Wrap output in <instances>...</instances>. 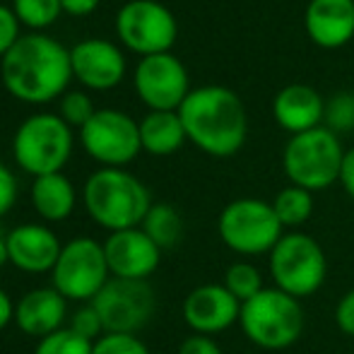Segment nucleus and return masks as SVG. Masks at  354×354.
Wrapping results in <instances>:
<instances>
[{
	"label": "nucleus",
	"mask_w": 354,
	"mask_h": 354,
	"mask_svg": "<svg viewBox=\"0 0 354 354\" xmlns=\"http://www.w3.org/2000/svg\"><path fill=\"white\" fill-rule=\"evenodd\" d=\"M92 354H149V350L138 335L106 333V335H102L94 342Z\"/></svg>",
	"instance_id": "31"
},
{
	"label": "nucleus",
	"mask_w": 354,
	"mask_h": 354,
	"mask_svg": "<svg viewBox=\"0 0 354 354\" xmlns=\"http://www.w3.org/2000/svg\"><path fill=\"white\" fill-rule=\"evenodd\" d=\"M272 210H275L277 219L284 229H292L299 232V227L311 219L313 210H316V201H313V193L306 188H299L289 183L287 188H282L275 198H272Z\"/></svg>",
	"instance_id": "24"
},
{
	"label": "nucleus",
	"mask_w": 354,
	"mask_h": 354,
	"mask_svg": "<svg viewBox=\"0 0 354 354\" xmlns=\"http://www.w3.org/2000/svg\"><path fill=\"white\" fill-rule=\"evenodd\" d=\"M224 287L234 294L241 304H246L248 299H253L256 294H261L266 289L263 282V272L256 263L251 261H236L227 268L224 272Z\"/></svg>",
	"instance_id": "25"
},
{
	"label": "nucleus",
	"mask_w": 354,
	"mask_h": 354,
	"mask_svg": "<svg viewBox=\"0 0 354 354\" xmlns=\"http://www.w3.org/2000/svg\"><path fill=\"white\" fill-rule=\"evenodd\" d=\"M186 140V128H183L178 111H149L140 121L142 152L152 157L176 154Z\"/></svg>",
	"instance_id": "22"
},
{
	"label": "nucleus",
	"mask_w": 354,
	"mask_h": 354,
	"mask_svg": "<svg viewBox=\"0 0 354 354\" xmlns=\"http://www.w3.org/2000/svg\"><path fill=\"white\" fill-rule=\"evenodd\" d=\"M80 145L102 167L123 169L142 152L140 121L121 109H97L80 128Z\"/></svg>",
	"instance_id": "11"
},
{
	"label": "nucleus",
	"mask_w": 354,
	"mask_h": 354,
	"mask_svg": "<svg viewBox=\"0 0 354 354\" xmlns=\"http://www.w3.org/2000/svg\"><path fill=\"white\" fill-rule=\"evenodd\" d=\"M3 87L24 104H48L71 87V48L41 32L22 34L0 61Z\"/></svg>",
	"instance_id": "1"
},
{
	"label": "nucleus",
	"mask_w": 354,
	"mask_h": 354,
	"mask_svg": "<svg viewBox=\"0 0 354 354\" xmlns=\"http://www.w3.org/2000/svg\"><path fill=\"white\" fill-rule=\"evenodd\" d=\"M61 251V239L46 224L27 222L8 232V263L27 275L51 272Z\"/></svg>",
	"instance_id": "17"
},
{
	"label": "nucleus",
	"mask_w": 354,
	"mask_h": 354,
	"mask_svg": "<svg viewBox=\"0 0 354 354\" xmlns=\"http://www.w3.org/2000/svg\"><path fill=\"white\" fill-rule=\"evenodd\" d=\"M306 318L301 301L277 287H266L261 294L241 304L239 328L251 345L280 352L301 337Z\"/></svg>",
	"instance_id": "4"
},
{
	"label": "nucleus",
	"mask_w": 354,
	"mask_h": 354,
	"mask_svg": "<svg viewBox=\"0 0 354 354\" xmlns=\"http://www.w3.org/2000/svg\"><path fill=\"white\" fill-rule=\"evenodd\" d=\"M304 29L318 48L335 51L347 46L354 39V0H308Z\"/></svg>",
	"instance_id": "18"
},
{
	"label": "nucleus",
	"mask_w": 354,
	"mask_h": 354,
	"mask_svg": "<svg viewBox=\"0 0 354 354\" xmlns=\"http://www.w3.org/2000/svg\"><path fill=\"white\" fill-rule=\"evenodd\" d=\"M22 24H19L17 15H15L12 5L0 3V61L8 56V51L22 39Z\"/></svg>",
	"instance_id": "32"
},
{
	"label": "nucleus",
	"mask_w": 354,
	"mask_h": 354,
	"mask_svg": "<svg viewBox=\"0 0 354 354\" xmlns=\"http://www.w3.org/2000/svg\"><path fill=\"white\" fill-rule=\"evenodd\" d=\"M99 3L102 0H61L63 12L73 15V17H87L99 8Z\"/></svg>",
	"instance_id": "37"
},
{
	"label": "nucleus",
	"mask_w": 354,
	"mask_h": 354,
	"mask_svg": "<svg viewBox=\"0 0 354 354\" xmlns=\"http://www.w3.org/2000/svg\"><path fill=\"white\" fill-rule=\"evenodd\" d=\"M73 77L82 87L106 92L123 82L128 63L123 51L109 39H82L71 48Z\"/></svg>",
	"instance_id": "15"
},
{
	"label": "nucleus",
	"mask_w": 354,
	"mask_h": 354,
	"mask_svg": "<svg viewBox=\"0 0 354 354\" xmlns=\"http://www.w3.org/2000/svg\"><path fill=\"white\" fill-rule=\"evenodd\" d=\"M323 111H326V99L311 84H287L272 99V118L282 131L289 133V138L321 128Z\"/></svg>",
	"instance_id": "20"
},
{
	"label": "nucleus",
	"mask_w": 354,
	"mask_h": 354,
	"mask_svg": "<svg viewBox=\"0 0 354 354\" xmlns=\"http://www.w3.org/2000/svg\"><path fill=\"white\" fill-rule=\"evenodd\" d=\"M140 229L157 243L159 248H174L183 236V217L169 203H154L145 214Z\"/></svg>",
	"instance_id": "23"
},
{
	"label": "nucleus",
	"mask_w": 354,
	"mask_h": 354,
	"mask_svg": "<svg viewBox=\"0 0 354 354\" xmlns=\"http://www.w3.org/2000/svg\"><path fill=\"white\" fill-rule=\"evenodd\" d=\"M323 126L335 136L354 131V94L352 92H337L326 102L323 111Z\"/></svg>",
	"instance_id": "27"
},
{
	"label": "nucleus",
	"mask_w": 354,
	"mask_h": 354,
	"mask_svg": "<svg viewBox=\"0 0 354 354\" xmlns=\"http://www.w3.org/2000/svg\"><path fill=\"white\" fill-rule=\"evenodd\" d=\"M92 306L99 311L106 333L138 335L154 316L157 297L147 280H118L111 277L94 297Z\"/></svg>",
	"instance_id": "12"
},
{
	"label": "nucleus",
	"mask_w": 354,
	"mask_h": 354,
	"mask_svg": "<svg viewBox=\"0 0 354 354\" xmlns=\"http://www.w3.org/2000/svg\"><path fill=\"white\" fill-rule=\"evenodd\" d=\"M12 157L34 178L63 171L73 157V128L58 113H32L15 131Z\"/></svg>",
	"instance_id": "6"
},
{
	"label": "nucleus",
	"mask_w": 354,
	"mask_h": 354,
	"mask_svg": "<svg viewBox=\"0 0 354 354\" xmlns=\"http://www.w3.org/2000/svg\"><path fill=\"white\" fill-rule=\"evenodd\" d=\"M113 24L123 46L140 58L171 53L178 39L176 17L159 0H128L116 12Z\"/></svg>",
	"instance_id": "10"
},
{
	"label": "nucleus",
	"mask_w": 354,
	"mask_h": 354,
	"mask_svg": "<svg viewBox=\"0 0 354 354\" xmlns=\"http://www.w3.org/2000/svg\"><path fill=\"white\" fill-rule=\"evenodd\" d=\"M342 159L345 149L340 138L321 126L289 138L282 152V169L292 186L318 193L340 181Z\"/></svg>",
	"instance_id": "5"
},
{
	"label": "nucleus",
	"mask_w": 354,
	"mask_h": 354,
	"mask_svg": "<svg viewBox=\"0 0 354 354\" xmlns=\"http://www.w3.org/2000/svg\"><path fill=\"white\" fill-rule=\"evenodd\" d=\"M12 10L19 24L29 27L32 32L51 27L63 12L61 0H12Z\"/></svg>",
	"instance_id": "26"
},
{
	"label": "nucleus",
	"mask_w": 354,
	"mask_h": 354,
	"mask_svg": "<svg viewBox=\"0 0 354 354\" xmlns=\"http://www.w3.org/2000/svg\"><path fill=\"white\" fill-rule=\"evenodd\" d=\"M68 328H71L73 333H77L80 337L89 340V342H97L102 335H106V330H104V323H102V316H99V311L92 306V301L80 304V306L75 308Z\"/></svg>",
	"instance_id": "30"
},
{
	"label": "nucleus",
	"mask_w": 354,
	"mask_h": 354,
	"mask_svg": "<svg viewBox=\"0 0 354 354\" xmlns=\"http://www.w3.org/2000/svg\"><path fill=\"white\" fill-rule=\"evenodd\" d=\"M77 205V191L63 171L37 176L32 183V207L44 222H66Z\"/></svg>",
	"instance_id": "21"
},
{
	"label": "nucleus",
	"mask_w": 354,
	"mask_h": 354,
	"mask_svg": "<svg viewBox=\"0 0 354 354\" xmlns=\"http://www.w3.org/2000/svg\"><path fill=\"white\" fill-rule=\"evenodd\" d=\"M133 87L149 111H178L191 94V77L174 53H157L138 61Z\"/></svg>",
	"instance_id": "13"
},
{
	"label": "nucleus",
	"mask_w": 354,
	"mask_h": 354,
	"mask_svg": "<svg viewBox=\"0 0 354 354\" xmlns=\"http://www.w3.org/2000/svg\"><path fill=\"white\" fill-rule=\"evenodd\" d=\"M82 205L99 227L113 234L140 227L154 203L149 188L136 174L102 167L84 181Z\"/></svg>",
	"instance_id": "3"
},
{
	"label": "nucleus",
	"mask_w": 354,
	"mask_h": 354,
	"mask_svg": "<svg viewBox=\"0 0 354 354\" xmlns=\"http://www.w3.org/2000/svg\"><path fill=\"white\" fill-rule=\"evenodd\" d=\"M12 321H15V301L10 299V294L0 287V330H5Z\"/></svg>",
	"instance_id": "38"
},
{
	"label": "nucleus",
	"mask_w": 354,
	"mask_h": 354,
	"mask_svg": "<svg viewBox=\"0 0 354 354\" xmlns=\"http://www.w3.org/2000/svg\"><path fill=\"white\" fill-rule=\"evenodd\" d=\"M17 193H19L17 178H15V174L10 171L3 162H0V217H5V214L15 207Z\"/></svg>",
	"instance_id": "33"
},
{
	"label": "nucleus",
	"mask_w": 354,
	"mask_h": 354,
	"mask_svg": "<svg viewBox=\"0 0 354 354\" xmlns=\"http://www.w3.org/2000/svg\"><path fill=\"white\" fill-rule=\"evenodd\" d=\"M335 326L342 335L354 337V289L345 292L335 306Z\"/></svg>",
	"instance_id": "34"
},
{
	"label": "nucleus",
	"mask_w": 354,
	"mask_h": 354,
	"mask_svg": "<svg viewBox=\"0 0 354 354\" xmlns=\"http://www.w3.org/2000/svg\"><path fill=\"white\" fill-rule=\"evenodd\" d=\"M94 111L97 109H94V102L87 92H82V89H68L61 97V111H58V116L71 128H77L80 131L94 116Z\"/></svg>",
	"instance_id": "29"
},
{
	"label": "nucleus",
	"mask_w": 354,
	"mask_h": 354,
	"mask_svg": "<svg viewBox=\"0 0 354 354\" xmlns=\"http://www.w3.org/2000/svg\"><path fill=\"white\" fill-rule=\"evenodd\" d=\"M111 280L104 243L89 236H75L63 243L58 263L51 270V287L58 289L68 301L89 304L94 301L104 284Z\"/></svg>",
	"instance_id": "9"
},
{
	"label": "nucleus",
	"mask_w": 354,
	"mask_h": 354,
	"mask_svg": "<svg viewBox=\"0 0 354 354\" xmlns=\"http://www.w3.org/2000/svg\"><path fill=\"white\" fill-rule=\"evenodd\" d=\"M241 301L224 284H201L183 299V321L196 335H222L239 323Z\"/></svg>",
	"instance_id": "14"
},
{
	"label": "nucleus",
	"mask_w": 354,
	"mask_h": 354,
	"mask_svg": "<svg viewBox=\"0 0 354 354\" xmlns=\"http://www.w3.org/2000/svg\"><path fill=\"white\" fill-rule=\"evenodd\" d=\"M8 263V232L0 229V266Z\"/></svg>",
	"instance_id": "39"
},
{
	"label": "nucleus",
	"mask_w": 354,
	"mask_h": 354,
	"mask_svg": "<svg viewBox=\"0 0 354 354\" xmlns=\"http://www.w3.org/2000/svg\"><path fill=\"white\" fill-rule=\"evenodd\" d=\"M176 354H222V347L214 342V337L207 335H188L186 340L181 342Z\"/></svg>",
	"instance_id": "35"
},
{
	"label": "nucleus",
	"mask_w": 354,
	"mask_h": 354,
	"mask_svg": "<svg viewBox=\"0 0 354 354\" xmlns=\"http://www.w3.org/2000/svg\"><path fill=\"white\" fill-rule=\"evenodd\" d=\"M68 318V299L53 287H37L29 289L15 304V326L27 337H44L53 335L56 330L66 328Z\"/></svg>",
	"instance_id": "19"
},
{
	"label": "nucleus",
	"mask_w": 354,
	"mask_h": 354,
	"mask_svg": "<svg viewBox=\"0 0 354 354\" xmlns=\"http://www.w3.org/2000/svg\"><path fill=\"white\" fill-rule=\"evenodd\" d=\"M217 234L222 243L236 256H268L284 236L272 203L261 198H236L227 203L217 217Z\"/></svg>",
	"instance_id": "8"
},
{
	"label": "nucleus",
	"mask_w": 354,
	"mask_h": 354,
	"mask_svg": "<svg viewBox=\"0 0 354 354\" xmlns=\"http://www.w3.org/2000/svg\"><path fill=\"white\" fill-rule=\"evenodd\" d=\"M104 253L111 277L118 280H149L162 263V248L140 227L109 234Z\"/></svg>",
	"instance_id": "16"
},
{
	"label": "nucleus",
	"mask_w": 354,
	"mask_h": 354,
	"mask_svg": "<svg viewBox=\"0 0 354 354\" xmlns=\"http://www.w3.org/2000/svg\"><path fill=\"white\" fill-rule=\"evenodd\" d=\"M268 270L277 289L294 299L318 294L328 277V256L306 232H284L277 246L268 253Z\"/></svg>",
	"instance_id": "7"
},
{
	"label": "nucleus",
	"mask_w": 354,
	"mask_h": 354,
	"mask_svg": "<svg viewBox=\"0 0 354 354\" xmlns=\"http://www.w3.org/2000/svg\"><path fill=\"white\" fill-rule=\"evenodd\" d=\"M94 342L80 337L77 333H73L71 328H61L53 335L39 340L34 354H92Z\"/></svg>",
	"instance_id": "28"
},
{
	"label": "nucleus",
	"mask_w": 354,
	"mask_h": 354,
	"mask_svg": "<svg viewBox=\"0 0 354 354\" xmlns=\"http://www.w3.org/2000/svg\"><path fill=\"white\" fill-rule=\"evenodd\" d=\"M188 142L217 159L241 152L248 138L246 106L234 89L224 84H203L191 89L178 109Z\"/></svg>",
	"instance_id": "2"
},
{
	"label": "nucleus",
	"mask_w": 354,
	"mask_h": 354,
	"mask_svg": "<svg viewBox=\"0 0 354 354\" xmlns=\"http://www.w3.org/2000/svg\"><path fill=\"white\" fill-rule=\"evenodd\" d=\"M342 191L347 193V198L354 201V147L345 149V159H342V169H340V181Z\"/></svg>",
	"instance_id": "36"
}]
</instances>
